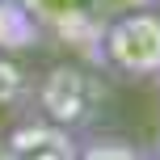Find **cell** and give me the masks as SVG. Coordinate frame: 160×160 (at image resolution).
<instances>
[{"mask_svg": "<svg viewBox=\"0 0 160 160\" xmlns=\"http://www.w3.org/2000/svg\"><path fill=\"white\" fill-rule=\"evenodd\" d=\"M34 105H38V118L80 135V131H93L110 114L114 93H110V80L101 76V68L76 59V63H55L34 84Z\"/></svg>", "mask_w": 160, "mask_h": 160, "instance_id": "obj_1", "label": "cell"}, {"mask_svg": "<svg viewBox=\"0 0 160 160\" xmlns=\"http://www.w3.org/2000/svg\"><path fill=\"white\" fill-rule=\"evenodd\" d=\"M101 63L122 76H160V13L156 8H139V13L105 21Z\"/></svg>", "mask_w": 160, "mask_h": 160, "instance_id": "obj_2", "label": "cell"}, {"mask_svg": "<svg viewBox=\"0 0 160 160\" xmlns=\"http://www.w3.org/2000/svg\"><path fill=\"white\" fill-rule=\"evenodd\" d=\"M80 139L47 118H25L0 139V160H76Z\"/></svg>", "mask_w": 160, "mask_h": 160, "instance_id": "obj_3", "label": "cell"}, {"mask_svg": "<svg viewBox=\"0 0 160 160\" xmlns=\"http://www.w3.org/2000/svg\"><path fill=\"white\" fill-rule=\"evenodd\" d=\"M42 34H38V25L25 17V8H21V0H0V51H25V47H34Z\"/></svg>", "mask_w": 160, "mask_h": 160, "instance_id": "obj_4", "label": "cell"}, {"mask_svg": "<svg viewBox=\"0 0 160 160\" xmlns=\"http://www.w3.org/2000/svg\"><path fill=\"white\" fill-rule=\"evenodd\" d=\"M34 93V80L8 51H0V105H21Z\"/></svg>", "mask_w": 160, "mask_h": 160, "instance_id": "obj_5", "label": "cell"}, {"mask_svg": "<svg viewBox=\"0 0 160 160\" xmlns=\"http://www.w3.org/2000/svg\"><path fill=\"white\" fill-rule=\"evenodd\" d=\"M76 160H148L135 143L127 139H114V135H101V139H88L80 143V156Z\"/></svg>", "mask_w": 160, "mask_h": 160, "instance_id": "obj_6", "label": "cell"}, {"mask_svg": "<svg viewBox=\"0 0 160 160\" xmlns=\"http://www.w3.org/2000/svg\"><path fill=\"white\" fill-rule=\"evenodd\" d=\"M101 21H114V17H127V13H139V8H156V0H88Z\"/></svg>", "mask_w": 160, "mask_h": 160, "instance_id": "obj_7", "label": "cell"}, {"mask_svg": "<svg viewBox=\"0 0 160 160\" xmlns=\"http://www.w3.org/2000/svg\"><path fill=\"white\" fill-rule=\"evenodd\" d=\"M148 160H160V143H156V148H152V152H148Z\"/></svg>", "mask_w": 160, "mask_h": 160, "instance_id": "obj_8", "label": "cell"}]
</instances>
